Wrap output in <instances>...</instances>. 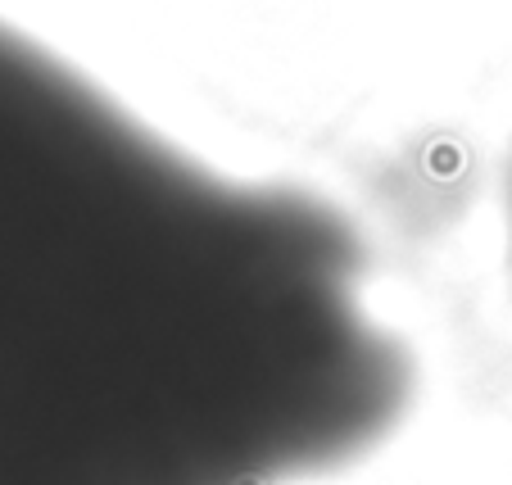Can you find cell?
I'll list each match as a JSON object with an SVG mask.
<instances>
[{
	"instance_id": "1",
	"label": "cell",
	"mask_w": 512,
	"mask_h": 485,
	"mask_svg": "<svg viewBox=\"0 0 512 485\" xmlns=\"http://www.w3.org/2000/svg\"><path fill=\"white\" fill-rule=\"evenodd\" d=\"M87 327L91 277L73 209L0 96V454L50 404Z\"/></svg>"
}]
</instances>
